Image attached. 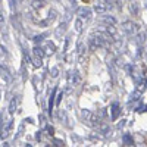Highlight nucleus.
I'll return each instance as SVG.
<instances>
[{"label": "nucleus", "mask_w": 147, "mask_h": 147, "mask_svg": "<svg viewBox=\"0 0 147 147\" xmlns=\"http://www.w3.org/2000/svg\"><path fill=\"white\" fill-rule=\"evenodd\" d=\"M80 82V77L75 71H69L68 74V90H71L72 87H75V85Z\"/></svg>", "instance_id": "f257e3e1"}, {"label": "nucleus", "mask_w": 147, "mask_h": 147, "mask_svg": "<svg viewBox=\"0 0 147 147\" xmlns=\"http://www.w3.org/2000/svg\"><path fill=\"white\" fill-rule=\"evenodd\" d=\"M121 27H122V30H124V32H127V34H129V35L136 34L137 30H138V27H137L134 22H124Z\"/></svg>", "instance_id": "f03ea898"}, {"label": "nucleus", "mask_w": 147, "mask_h": 147, "mask_svg": "<svg viewBox=\"0 0 147 147\" xmlns=\"http://www.w3.org/2000/svg\"><path fill=\"white\" fill-rule=\"evenodd\" d=\"M77 15H78L82 21H84V19H85V21H88V19L91 18V10L87 9V7H80V9L77 10Z\"/></svg>", "instance_id": "7ed1b4c3"}, {"label": "nucleus", "mask_w": 147, "mask_h": 147, "mask_svg": "<svg viewBox=\"0 0 147 147\" xmlns=\"http://www.w3.org/2000/svg\"><path fill=\"white\" fill-rule=\"evenodd\" d=\"M110 112H112V121H116L118 118H119V115H121V106L118 105V103H113L112 106H110Z\"/></svg>", "instance_id": "20e7f679"}, {"label": "nucleus", "mask_w": 147, "mask_h": 147, "mask_svg": "<svg viewBox=\"0 0 147 147\" xmlns=\"http://www.w3.org/2000/svg\"><path fill=\"white\" fill-rule=\"evenodd\" d=\"M43 50H44V55H47V56H50V55H53V53H55V50H56V47H55V44H53V43H50V41H47V43L44 44V47H43Z\"/></svg>", "instance_id": "39448f33"}, {"label": "nucleus", "mask_w": 147, "mask_h": 147, "mask_svg": "<svg viewBox=\"0 0 147 147\" xmlns=\"http://www.w3.org/2000/svg\"><path fill=\"white\" fill-rule=\"evenodd\" d=\"M56 93H57V88H53V91L50 93V100H49V112H50V113H52L53 106H55V97H56Z\"/></svg>", "instance_id": "423d86ee"}, {"label": "nucleus", "mask_w": 147, "mask_h": 147, "mask_svg": "<svg viewBox=\"0 0 147 147\" xmlns=\"http://www.w3.org/2000/svg\"><path fill=\"white\" fill-rule=\"evenodd\" d=\"M66 25H68V22H66V21H63V22H62V24H60V25L57 27V30L55 31V34H56L57 37H62V34L66 31Z\"/></svg>", "instance_id": "0eeeda50"}, {"label": "nucleus", "mask_w": 147, "mask_h": 147, "mask_svg": "<svg viewBox=\"0 0 147 147\" xmlns=\"http://www.w3.org/2000/svg\"><path fill=\"white\" fill-rule=\"evenodd\" d=\"M84 43H82V40H80L78 41V44H77V53H78V56H80V60L82 62V57H84Z\"/></svg>", "instance_id": "6e6552de"}, {"label": "nucleus", "mask_w": 147, "mask_h": 147, "mask_svg": "<svg viewBox=\"0 0 147 147\" xmlns=\"http://www.w3.org/2000/svg\"><path fill=\"white\" fill-rule=\"evenodd\" d=\"M31 6H32V9H43L44 6H46V2L44 0H32V3H31Z\"/></svg>", "instance_id": "1a4fd4ad"}, {"label": "nucleus", "mask_w": 147, "mask_h": 147, "mask_svg": "<svg viewBox=\"0 0 147 147\" xmlns=\"http://www.w3.org/2000/svg\"><path fill=\"white\" fill-rule=\"evenodd\" d=\"M122 144L124 146H134V140L129 134H124V137H122Z\"/></svg>", "instance_id": "9d476101"}, {"label": "nucleus", "mask_w": 147, "mask_h": 147, "mask_svg": "<svg viewBox=\"0 0 147 147\" xmlns=\"http://www.w3.org/2000/svg\"><path fill=\"white\" fill-rule=\"evenodd\" d=\"M10 129H12V121H9V124L2 129V138H6L9 134H10Z\"/></svg>", "instance_id": "9b49d317"}, {"label": "nucleus", "mask_w": 147, "mask_h": 147, "mask_svg": "<svg viewBox=\"0 0 147 147\" xmlns=\"http://www.w3.org/2000/svg\"><path fill=\"white\" fill-rule=\"evenodd\" d=\"M82 25H84V21H82L81 18L75 19V31H77V32H81V31H82Z\"/></svg>", "instance_id": "f8f14e48"}, {"label": "nucleus", "mask_w": 147, "mask_h": 147, "mask_svg": "<svg viewBox=\"0 0 147 147\" xmlns=\"http://www.w3.org/2000/svg\"><path fill=\"white\" fill-rule=\"evenodd\" d=\"M106 32L110 34L112 37H116V28L113 27V24H112V25H107V27H106Z\"/></svg>", "instance_id": "ddd939ff"}, {"label": "nucleus", "mask_w": 147, "mask_h": 147, "mask_svg": "<svg viewBox=\"0 0 147 147\" xmlns=\"http://www.w3.org/2000/svg\"><path fill=\"white\" fill-rule=\"evenodd\" d=\"M32 62H34V66H35V68H40V66L43 65V62H41V57H40V56H37V55H34Z\"/></svg>", "instance_id": "4468645a"}, {"label": "nucleus", "mask_w": 147, "mask_h": 147, "mask_svg": "<svg viewBox=\"0 0 147 147\" xmlns=\"http://www.w3.org/2000/svg\"><path fill=\"white\" fill-rule=\"evenodd\" d=\"M94 10L97 12V13H105V12H106V6H103V5H96V6H94Z\"/></svg>", "instance_id": "2eb2a0df"}, {"label": "nucleus", "mask_w": 147, "mask_h": 147, "mask_svg": "<svg viewBox=\"0 0 147 147\" xmlns=\"http://www.w3.org/2000/svg\"><path fill=\"white\" fill-rule=\"evenodd\" d=\"M15 109H16V99H12V102H10V105H9V112L13 113Z\"/></svg>", "instance_id": "dca6fc26"}, {"label": "nucleus", "mask_w": 147, "mask_h": 147, "mask_svg": "<svg viewBox=\"0 0 147 147\" xmlns=\"http://www.w3.org/2000/svg\"><path fill=\"white\" fill-rule=\"evenodd\" d=\"M34 55L40 56V57H43V56H44V50H43L41 47H34Z\"/></svg>", "instance_id": "f3484780"}, {"label": "nucleus", "mask_w": 147, "mask_h": 147, "mask_svg": "<svg viewBox=\"0 0 147 147\" xmlns=\"http://www.w3.org/2000/svg\"><path fill=\"white\" fill-rule=\"evenodd\" d=\"M140 96H141V90L134 91V93L131 94V100H132V102H134V100H138V99H140Z\"/></svg>", "instance_id": "a211bd4d"}, {"label": "nucleus", "mask_w": 147, "mask_h": 147, "mask_svg": "<svg viewBox=\"0 0 147 147\" xmlns=\"http://www.w3.org/2000/svg\"><path fill=\"white\" fill-rule=\"evenodd\" d=\"M50 74H52V78H57V75H59V68H57V66L52 68Z\"/></svg>", "instance_id": "6ab92c4d"}, {"label": "nucleus", "mask_w": 147, "mask_h": 147, "mask_svg": "<svg viewBox=\"0 0 147 147\" xmlns=\"http://www.w3.org/2000/svg\"><path fill=\"white\" fill-rule=\"evenodd\" d=\"M46 134H49V136H53V134H55V128H53V127H46Z\"/></svg>", "instance_id": "aec40b11"}, {"label": "nucleus", "mask_w": 147, "mask_h": 147, "mask_svg": "<svg viewBox=\"0 0 147 147\" xmlns=\"http://www.w3.org/2000/svg\"><path fill=\"white\" fill-rule=\"evenodd\" d=\"M138 113H143V112H147V105H140L138 110H137Z\"/></svg>", "instance_id": "412c9836"}, {"label": "nucleus", "mask_w": 147, "mask_h": 147, "mask_svg": "<svg viewBox=\"0 0 147 147\" xmlns=\"http://www.w3.org/2000/svg\"><path fill=\"white\" fill-rule=\"evenodd\" d=\"M5 56H6V50H5L3 46H0V59H3Z\"/></svg>", "instance_id": "4be33fe9"}, {"label": "nucleus", "mask_w": 147, "mask_h": 147, "mask_svg": "<svg viewBox=\"0 0 147 147\" xmlns=\"http://www.w3.org/2000/svg\"><path fill=\"white\" fill-rule=\"evenodd\" d=\"M103 19H105V21H106L107 24H109V22H110V24H115V19H113L112 16H105Z\"/></svg>", "instance_id": "5701e85b"}, {"label": "nucleus", "mask_w": 147, "mask_h": 147, "mask_svg": "<svg viewBox=\"0 0 147 147\" xmlns=\"http://www.w3.org/2000/svg\"><path fill=\"white\" fill-rule=\"evenodd\" d=\"M53 143H55V146H59V147L60 146H65V143L62 140H53Z\"/></svg>", "instance_id": "b1692460"}, {"label": "nucleus", "mask_w": 147, "mask_h": 147, "mask_svg": "<svg viewBox=\"0 0 147 147\" xmlns=\"http://www.w3.org/2000/svg\"><path fill=\"white\" fill-rule=\"evenodd\" d=\"M41 40H43V35H37V37H34V41H35V43H40Z\"/></svg>", "instance_id": "393cba45"}, {"label": "nucleus", "mask_w": 147, "mask_h": 147, "mask_svg": "<svg viewBox=\"0 0 147 147\" xmlns=\"http://www.w3.org/2000/svg\"><path fill=\"white\" fill-rule=\"evenodd\" d=\"M60 99H62V93H59V94H57V97H56V105L60 103Z\"/></svg>", "instance_id": "a878e982"}, {"label": "nucleus", "mask_w": 147, "mask_h": 147, "mask_svg": "<svg viewBox=\"0 0 147 147\" xmlns=\"http://www.w3.org/2000/svg\"><path fill=\"white\" fill-rule=\"evenodd\" d=\"M131 12H134V13H137V6H136V5H131Z\"/></svg>", "instance_id": "bb28decb"}, {"label": "nucleus", "mask_w": 147, "mask_h": 147, "mask_svg": "<svg viewBox=\"0 0 147 147\" xmlns=\"http://www.w3.org/2000/svg\"><path fill=\"white\" fill-rule=\"evenodd\" d=\"M82 2H85V3H88V0H82Z\"/></svg>", "instance_id": "cd10ccee"}, {"label": "nucleus", "mask_w": 147, "mask_h": 147, "mask_svg": "<svg viewBox=\"0 0 147 147\" xmlns=\"http://www.w3.org/2000/svg\"><path fill=\"white\" fill-rule=\"evenodd\" d=\"M146 85H147V80H146Z\"/></svg>", "instance_id": "c85d7f7f"}]
</instances>
